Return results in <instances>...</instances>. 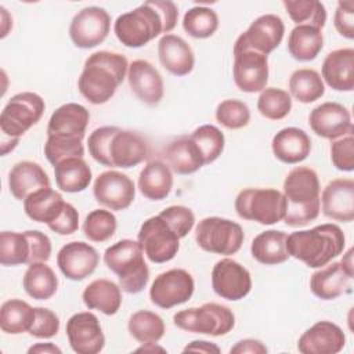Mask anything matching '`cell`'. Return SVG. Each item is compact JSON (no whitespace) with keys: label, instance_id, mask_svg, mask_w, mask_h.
Instances as JSON below:
<instances>
[{"label":"cell","instance_id":"cell-51","mask_svg":"<svg viewBox=\"0 0 354 354\" xmlns=\"http://www.w3.org/2000/svg\"><path fill=\"white\" fill-rule=\"evenodd\" d=\"M59 330V318L58 315L44 307H35V319L29 329V335L37 339H50L54 337Z\"/></svg>","mask_w":354,"mask_h":354},{"label":"cell","instance_id":"cell-3","mask_svg":"<svg viewBox=\"0 0 354 354\" xmlns=\"http://www.w3.org/2000/svg\"><path fill=\"white\" fill-rule=\"evenodd\" d=\"M129 62L123 54L115 51H95L84 61L77 79L79 93L94 105L108 102L116 88L127 77Z\"/></svg>","mask_w":354,"mask_h":354},{"label":"cell","instance_id":"cell-32","mask_svg":"<svg viewBox=\"0 0 354 354\" xmlns=\"http://www.w3.org/2000/svg\"><path fill=\"white\" fill-rule=\"evenodd\" d=\"M82 299L88 310H98L105 315H115L122 306L120 286L105 278L90 282L84 288Z\"/></svg>","mask_w":354,"mask_h":354},{"label":"cell","instance_id":"cell-54","mask_svg":"<svg viewBox=\"0 0 354 354\" xmlns=\"http://www.w3.org/2000/svg\"><path fill=\"white\" fill-rule=\"evenodd\" d=\"M333 25L339 35L346 39L354 37V3L353 1H339Z\"/></svg>","mask_w":354,"mask_h":354},{"label":"cell","instance_id":"cell-59","mask_svg":"<svg viewBox=\"0 0 354 354\" xmlns=\"http://www.w3.org/2000/svg\"><path fill=\"white\" fill-rule=\"evenodd\" d=\"M340 263H342V266L347 270V272L353 275V250H351V249L347 250V253L343 256V259L340 260Z\"/></svg>","mask_w":354,"mask_h":354},{"label":"cell","instance_id":"cell-48","mask_svg":"<svg viewBox=\"0 0 354 354\" xmlns=\"http://www.w3.org/2000/svg\"><path fill=\"white\" fill-rule=\"evenodd\" d=\"M216 120L230 130H238L249 124L250 111L249 106L241 100H224L216 108Z\"/></svg>","mask_w":354,"mask_h":354},{"label":"cell","instance_id":"cell-60","mask_svg":"<svg viewBox=\"0 0 354 354\" xmlns=\"http://www.w3.org/2000/svg\"><path fill=\"white\" fill-rule=\"evenodd\" d=\"M136 351H137V353H141V351H162V353H165L166 350H165L163 347L158 346L156 343H144V344H142L141 347H138Z\"/></svg>","mask_w":354,"mask_h":354},{"label":"cell","instance_id":"cell-23","mask_svg":"<svg viewBox=\"0 0 354 354\" xmlns=\"http://www.w3.org/2000/svg\"><path fill=\"white\" fill-rule=\"evenodd\" d=\"M322 213L328 218L342 223L354 220V180L335 178L322 191Z\"/></svg>","mask_w":354,"mask_h":354},{"label":"cell","instance_id":"cell-56","mask_svg":"<svg viewBox=\"0 0 354 354\" xmlns=\"http://www.w3.org/2000/svg\"><path fill=\"white\" fill-rule=\"evenodd\" d=\"M184 353L187 351H195V353H206V354H220V347L212 342L207 340H194L189 344H187L183 350Z\"/></svg>","mask_w":354,"mask_h":354},{"label":"cell","instance_id":"cell-45","mask_svg":"<svg viewBox=\"0 0 354 354\" xmlns=\"http://www.w3.org/2000/svg\"><path fill=\"white\" fill-rule=\"evenodd\" d=\"M116 227V217L111 210L95 209L86 216L83 223V232L88 241L101 243L113 236Z\"/></svg>","mask_w":354,"mask_h":354},{"label":"cell","instance_id":"cell-36","mask_svg":"<svg viewBox=\"0 0 354 354\" xmlns=\"http://www.w3.org/2000/svg\"><path fill=\"white\" fill-rule=\"evenodd\" d=\"M324 47L322 30L310 25H296L288 37V51L296 61L308 62L317 58Z\"/></svg>","mask_w":354,"mask_h":354},{"label":"cell","instance_id":"cell-4","mask_svg":"<svg viewBox=\"0 0 354 354\" xmlns=\"http://www.w3.org/2000/svg\"><path fill=\"white\" fill-rule=\"evenodd\" d=\"M318 174L307 166L293 167L283 180L286 201L283 221L289 227H303L317 220L321 210Z\"/></svg>","mask_w":354,"mask_h":354},{"label":"cell","instance_id":"cell-38","mask_svg":"<svg viewBox=\"0 0 354 354\" xmlns=\"http://www.w3.org/2000/svg\"><path fill=\"white\" fill-rule=\"evenodd\" d=\"M35 319V307L21 299H10L0 308V328L8 335L29 332Z\"/></svg>","mask_w":354,"mask_h":354},{"label":"cell","instance_id":"cell-17","mask_svg":"<svg viewBox=\"0 0 354 354\" xmlns=\"http://www.w3.org/2000/svg\"><path fill=\"white\" fill-rule=\"evenodd\" d=\"M66 336L71 348L77 354H97L105 346V336L95 314L82 311L66 321Z\"/></svg>","mask_w":354,"mask_h":354},{"label":"cell","instance_id":"cell-8","mask_svg":"<svg viewBox=\"0 0 354 354\" xmlns=\"http://www.w3.org/2000/svg\"><path fill=\"white\" fill-rule=\"evenodd\" d=\"M177 328L209 336H224L235 326V315L227 306L205 303L201 307H191L177 311L173 315Z\"/></svg>","mask_w":354,"mask_h":354},{"label":"cell","instance_id":"cell-2","mask_svg":"<svg viewBox=\"0 0 354 354\" xmlns=\"http://www.w3.org/2000/svg\"><path fill=\"white\" fill-rule=\"evenodd\" d=\"M87 147L91 158L106 167L130 169L149 156V145L141 134L118 126L95 129L88 136Z\"/></svg>","mask_w":354,"mask_h":354},{"label":"cell","instance_id":"cell-42","mask_svg":"<svg viewBox=\"0 0 354 354\" xmlns=\"http://www.w3.org/2000/svg\"><path fill=\"white\" fill-rule=\"evenodd\" d=\"M183 29L195 39H207L218 29V15L205 6L189 8L183 18Z\"/></svg>","mask_w":354,"mask_h":354},{"label":"cell","instance_id":"cell-13","mask_svg":"<svg viewBox=\"0 0 354 354\" xmlns=\"http://www.w3.org/2000/svg\"><path fill=\"white\" fill-rule=\"evenodd\" d=\"M195 290L191 272L184 268H171L159 274L149 288V299L159 308H171L187 303Z\"/></svg>","mask_w":354,"mask_h":354},{"label":"cell","instance_id":"cell-40","mask_svg":"<svg viewBox=\"0 0 354 354\" xmlns=\"http://www.w3.org/2000/svg\"><path fill=\"white\" fill-rule=\"evenodd\" d=\"M129 333L138 343H158L165 335V322L160 315L148 310H140L130 315Z\"/></svg>","mask_w":354,"mask_h":354},{"label":"cell","instance_id":"cell-21","mask_svg":"<svg viewBox=\"0 0 354 354\" xmlns=\"http://www.w3.org/2000/svg\"><path fill=\"white\" fill-rule=\"evenodd\" d=\"M127 82L136 97L149 105H158L165 94V84L159 71L145 59H134L129 65Z\"/></svg>","mask_w":354,"mask_h":354},{"label":"cell","instance_id":"cell-41","mask_svg":"<svg viewBox=\"0 0 354 354\" xmlns=\"http://www.w3.org/2000/svg\"><path fill=\"white\" fill-rule=\"evenodd\" d=\"M282 4L296 25H310L322 30L326 24L325 6L318 0H283Z\"/></svg>","mask_w":354,"mask_h":354},{"label":"cell","instance_id":"cell-29","mask_svg":"<svg viewBox=\"0 0 354 354\" xmlns=\"http://www.w3.org/2000/svg\"><path fill=\"white\" fill-rule=\"evenodd\" d=\"M351 278L340 261L328 263L311 275L310 289L321 300H333L347 290Z\"/></svg>","mask_w":354,"mask_h":354},{"label":"cell","instance_id":"cell-44","mask_svg":"<svg viewBox=\"0 0 354 354\" xmlns=\"http://www.w3.org/2000/svg\"><path fill=\"white\" fill-rule=\"evenodd\" d=\"M292 109V97L288 91L277 87H266L257 98L259 113L270 120H281Z\"/></svg>","mask_w":354,"mask_h":354},{"label":"cell","instance_id":"cell-52","mask_svg":"<svg viewBox=\"0 0 354 354\" xmlns=\"http://www.w3.org/2000/svg\"><path fill=\"white\" fill-rule=\"evenodd\" d=\"M25 235L29 241L30 246V256H29V264L32 263H40V261H48L51 257V241L50 238L37 230H28L25 231Z\"/></svg>","mask_w":354,"mask_h":354},{"label":"cell","instance_id":"cell-10","mask_svg":"<svg viewBox=\"0 0 354 354\" xmlns=\"http://www.w3.org/2000/svg\"><path fill=\"white\" fill-rule=\"evenodd\" d=\"M44 100L32 91L12 95L0 115V130L10 138H19L43 116Z\"/></svg>","mask_w":354,"mask_h":354},{"label":"cell","instance_id":"cell-50","mask_svg":"<svg viewBox=\"0 0 354 354\" xmlns=\"http://www.w3.org/2000/svg\"><path fill=\"white\" fill-rule=\"evenodd\" d=\"M332 165L340 171L354 170V137L353 131L333 140L330 144Z\"/></svg>","mask_w":354,"mask_h":354},{"label":"cell","instance_id":"cell-28","mask_svg":"<svg viewBox=\"0 0 354 354\" xmlns=\"http://www.w3.org/2000/svg\"><path fill=\"white\" fill-rule=\"evenodd\" d=\"M46 187H50V177L36 162H18L8 173L10 192L18 201H25L32 192Z\"/></svg>","mask_w":354,"mask_h":354},{"label":"cell","instance_id":"cell-20","mask_svg":"<svg viewBox=\"0 0 354 354\" xmlns=\"http://www.w3.org/2000/svg\"><path fill=\"white\" fill-rule=\"evenodd\" d=\"M100 263L98 252L83 241L64 245L57 254L59 271L71 281H83L90 277Z\"/></svg>","mask_w":354,"mask_h":354},{"label":"cell","instance_id":"cell-27","mask_svg":"<svg viewBox=\"0 0 354 354\" xmlns=\"http://www.w3.org/2000/svg\"><path fill=\"white\" fill-rule=\"evenodd\" d=\"M271 148L278 160L286 165H296L310 155L311 138L299 127H285L272 137Z\"/></svg>","mask_w":354,"mask_h":354},{"label":"cell","instance_id":"cell-5","mask_svg":"<svg viewBox=\"0 0 354 354\" xmlns=\"http://www.w3.org/2000/svg\"><path fill=\"white\" fill-rule=\"evenodd\" d=\"M346 245L342 228L336 224H321L311 230L295 231L286 238L289 256L310 268H321L337 257Z\"/></svg>","mask_w":354,"mask_h":354},{"label":"cell","instance_id":"cell-47","mask_svg":"<svg viewBox=\"0 0 354 354\" xmlns=\"http://www.w3.org/2000/svg\"><path fill=\"white\" fill-rule=\"evenodd\" d=\"M44 155L53 166L68 158H83V140L73 137L50 136L47 137V141L44 144Z\"/></svg>","mask_w":354,"mask_h":354},{"label":"cell","instance_id":"cell-6","mask_svg":"<svg viewBox=\"0 0 354 354\" xmlns=\"http://www.w3.org/2000/svg\"><path fill=\"white\" fill-rule=\"evenodd\" d=\"M105 266L118 275L119 286L126 293H140L149 281V268L138 241L122 239L104 253Z\"/></svg>","mask_w":354,"mask_h":354},{"label":"cell","instance_id":"cell-24","mask_svg":"<svg viewBox=\"0 0 354 354\" xmlns=\"http://www.w3.org/2000/svg\"><path fill=\"white\" fill-rule=\"evenodd\" d=\"M160 65L174 76H187L195 65V55L191 46L177 35H163L158 43Z\"/></svg>","mask_w":354,"mask_h":354},{"label":"cell","instance_id":"cell-18","mask_svg":"<svg viewBox=\"0 0 354 354\" xmlns=\"http://www.w3.org/2000/svg\"><path fill=\"white\" fill-rule=\"evenodd\" d=\"M270 68L268 58L257 51L246 50L234 54L232 77L235 86L243 93H257L266 88Z\"/></svg>","mask_w":354,"mask_h":354},{"label":"cell","instance_id":"cell-1","mask_svg":"<svg viewBox=\"0 0 354 354\" xmlns=\"http://www.w3.org/2000/svg\"><path fill=\"white\" fill-rule=\"evenodd\" d=\"M178 21V8L170 0L145 1L137 8L119 15L113 24L118 40L130 48H140L171 32Z\"/></svg>","mask_w":354,"mask_h":354},{"label":"cell","instance_id":"cell-34","mask_svg":"<svg viewBox=\"0 0 354 354\" xmlns=\"http://www.w3.org/2000/svg\"><path fill=\"white\" fill-rule=\"evenodd\" d=\"M64 205L62 195L51 187H46L32 192L24 201V210L30 220L48 225L58 217Z\"/></svg>","mask_w":354,"mask_h":354},{"label":"cell","instance_id":"cell-55","mask_svg":"<svg viewBox=\"0 0 354 354\" xmlns=\"http://www.w3.org/2000/svg\"><path fill=\"white\" fill-rule=\"evenodd\" d=\"M268 350L257 339H242L230 348L231 354H266Z\"/></svg>","mask_w":354,"mask_h":354},{"label":"cell","instance_id":"cell-14","mask_svg":"<svg viewBox=\"0 0 354 354\" xmlns=\"http://www.w3.org/2000/svg\"><path fill=\"white\" fill-rule=\"evenodd\" d=\"M111 30V17L105 8L88 6L75 14L69 25V37L77 48L101 44Z\"/></svg>","mask_w":354,"mask_h":354},{"label":"cell","instance_id":"cell-26","mask_svg":"<svg viewBox=\"0 0 354 354\" xmlns=\"http://www.w3.org/2000/svg\"><path fill=\"white\" fill-rule=\"evenodd\" d=\"M322 80L336 91H353L354 88V50L351 47L330 51L321 68Z\"/></svg>","mask_w":354,"mask_h":354},{"label":"cell","instance_id":"cell-43","mask_svg":"<svg viewBox=\"0 0 354 354\" xmlns=\"http://www.w3.org/2000/svg\"><path fill=\"white\" fill-rule=\"evenodd\" d=\"M30 246L24 232L3 231L0 234V263L6 267L29 264Z\"/></svg>","mask_w":354,"mask_h":354},{"label":"cell","instance_id":"cell-30","mask_svg":"<svg viewBox=\"0 0 354 354\" xmlns=\"http://www.w3.org/2000/svg\"><path fill=\"white\" fill-rule=\"evenodd\" d=\"M165 159L169 167L181 176L192 174L205 166L202 152L191 136H180L170 141L165 149Z\"/></svg>","mask_w":354,"mask_h":354},{"label":"cell","instance_id":"cell-9","mask_svg":"<svg viewBox=\"0 0 354 354\" xmlns=\"http://www.w3.org/2000/svg\"><path fill=\"white\" fill-rule=\"evenodd\" d=\"M243 239L245 234L238 223L217 216L202 218L195 228L198 246L214 254H235L242 248Z\"/></svg>","mask_w":354,"mask_h":354},{"label":"cell","instance_id":"cell-39","mask_svg":"<svg viewBox=\"0 0 354 354\" xmlns=\"http://www.w3.org/2000/svg\"><path fill=\"white\" fill-rule=\"evenodd\" d=\"M289 94L301 104H310L319 100L325 93V84L315 69L300 68L289 77Z\"/></svg>","mask_w":354,"mask_h":354},{"label":"cell","instance_id":"cell-58","mask_svg":"<svg viewBox=\"0 0 354 354\" xmlns=\"http://www.w3.org/2000/svg\"><path fill=\"white\" fill-rule=\"evenodd\" d=\"M0 11H1V37H6L8 30L12 28V18L10 17V14L7 12V10L4 7H0Z\"/></svg>","mask_w":354,"mask_h":354},{"label":"cell","instance_id":"cell-11","mask_svg":"<svg viewBox=\"0 0 354 354\" xmlns=\"http://www.w3.org/2000/svg\"><path fill=\"white\" fill-rule=\"evenodd\" d=\"M137 241L148 260L156 264L173 260L180 249L178 235L159 214L141 224Z\"/></svg>","mask_w":354,"mask_h":354},{"label":"cell","instance_id":"cell-19","mask_svg":"<svg viewBox=\"0 0 354 354\" xmlns=\"http://www.w3.org/2000/svg\"><path fill=\"white\" fill-rule=\"evenodd\" d=\"M311 130L325 140H337L353 131L350 111L333 101H326L315 106L308 115Z\"/></svg>","mask_w":354,"mask_h":354},{"label":"cell","instance_id":"cell-16","mask_svg":"<svg viewBox=\"0 0 354 354\" xmlns=\"http://www.w3.org/2000/svg\"><path fill=\"white\" fill-rule=\"evenodd\" d=\"M212 288L221 299L238 301L250 293L252 277L241 263L225 257L213 266Z\"/></svg>","mask_w":354,"mask_h":354},{"label":"cell","instance_id":"cell-7","mask_svg":"<svg viewBox=\"0 0 354 354\" xmlns=\"http://www.w3.org/2000/svg\"><path fill=\"white\" fill-rule=\"evenodd\" d=\"M286 201L275 188H243L235 198L236 214L249 221L272 225L285 217Z\"/></svg>","mask_w":354,"mask_h":354},{"label":"cell","instance_id":"cell-25","mask_svg":"<svg viewBox=\"0 0 354 354\" xmlns=\"http://www.w3.org/2000/svg\"><path fill=\"white\" fill-rule=\"evenodd\" d=\"M88 120L90 113L86 106L76 102H66L51 113L47 124V137L58 136L83 140Z\"/></svg>","mask_w":354,"mask_h":354},{"label":"cell","instance_id":"cell-22","mask_svg":"<svg viewBox=\"0 0 354 354\" xmlns=\"http://www.w3.org/2000/svg\"><path fill=\"white\" fill-rule=\"evenodd\" d=\"M346 335L330 321H318L299 337L297 350L303 354H336L343 350Z\"/></svg>","mask_w":354,"mask_h":354},{"label":"cell","instance_id":"cell-57","mask_svg":"<svg viewBox=\"0 0 354 354\" xmlns=\"http://www.w3.org/2000/svg\"><path fill=\"white\" fill-rule=\"evenodd\" d=\"M29 354H61L62 350L53 343H36L28 348Z\"/></svg>","mask_w":354,"mask_h":354},{"label":"cell","instance_id":"cell-35","mask_svg":"<svg viewBox=\"0 0 354 354\" xmlns=\"http://www.w3.org/2000/svg\"><path fill=\"white\" fill-rule=\"evenodd\" d=\"M57 187L69 194L84 191L93 178L91 169L83 158H68L54 166Z\"/></svg>","mask_w":354,"mask_h":354},{"label":"cell","instance_id":"cell-12","mask_svg":"<svg viewBox=\"0 0 354 354\" xmlns=\"http://www.w3.org/2000/svg\"><path fill=\"white\" fill-rule=\"evenodd\" d=\"M283 33L285 24L281 17L275 14L260 15L249 25L243 33L238 36L232 54L252 50L268 55L281 44Z\"/></svg>","mask_w":354,"mask_h":354},{"label":"cell","instance_id":"cell-31","mask_svg":"<svg viewBox=\"0 0 354 354\" xmlns=\"http://www.w3.org/2000/svg\"><path fill=\"white\" fill-rule=\"evenodd\" d=\"M173 188V173L169 165L155 159L148 162L138 176V189L149 201L165 199Z\"/></svg>","mask_w":354,"mask_h":354},{"label":"cell","instance_id":"cell-37","mask_svg":"<svg viewBox=\"0 0 354 354\" xmlns=\"http://www.w3.org/2000/svg\"><path fill=\"white\" fill-rule=\"evenodd\" d=\"M22 285L28 296L35 300H48L58 289V278L44 261L29 264L24 274Z\"/></svg>","mask_w":354,"mask_h":354},{"label":"cell","instance_id":"cell-33","mask_svg":"<svg viewBox=\"0 0 354 354\" xmlns=\"http://www.w3.org/2000/svg\"><path fill=\"white\" fill-rule=\"evenodd\" d=\"M288 234L278 230L260 232L250 245L252 257L264 266H277L285 263L290 256L286 250Z\"/></svg>","mask_w":354,"mask_h":354},{"label":"cell","instance_id":"cell-15","mask_svg":"<svg viewBox=\"0 0 354 354\" xmlns=\"http://www.w3.org/2000/svg\"><path fill=\"white\" fill-rule=\"evenodd\" d=\"M93 195L101 206L120 212L133 203L136 185L127 174L118 170H106L94 180Z\"/></svg>","mask_w":354,"mask_h":354},{"label":"cell","instance_id":"cell-53","mask_svg":"<svg viewBox=\"0 0 354 354\" xmlns=\"http://www.w3.org/2000/svg\"><path fill=\"white\" fill-rule=\"evenodd\" d=\"M47 227L58 235H71L76 232L79 228V213L76 207L72 203L65 202L58 217Z\"/></svg>","mask_w":354,"mask_h":354},{"label":"cell","instance_id":"cell-46","mask_svg":"<svg viewBox=\"0 0 354 354\" xmlns=\"http://www.w3.org/2000/svg\"><path fill=\"white\" fill-rule=\"evenodd\" d=\"M191 138L198 144L205 165L213 163L224 149L225 138L221 130L213 124H202L191 133Z\"/></svg>","mask_w":354,"mask_h":354},{"label":"cell","instance_id":"cell-49","mask_svg":"<svg viewBox=\"0 0 354 354\" xmlns=\"http://www.w3.org/2000/svg\"><path fill=\"white\" fill-rule=\"evenodd\" d=\"M159 216L170 225V228L178 235V238L187 236L195 224L194 212L183 205H173L163 209Z\"/></svg>","mask_w":354,"mask_h":354}]
</instances>
